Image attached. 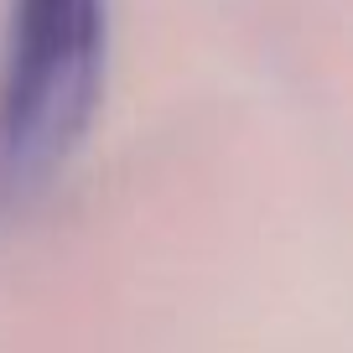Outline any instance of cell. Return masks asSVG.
<instances>
[{
	"label": "cell",
	"mask_w": 353,
	"mask_h": 353,
	"mask_svg": "<svg viewBox=\"0 0 353 353\" xmlns=\"http://www.w3.org/2000/svg\"><path fill=\"white\" fill-rule=\"evenodd\" d=\"M104 78V0H11L0 47V203H26L83 141Z\"/></svg>",
	"instance_id": "1"
}]
</instances>
